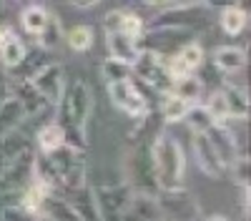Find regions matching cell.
Listing matches in <instances>:
<instances>
[{
    "label": "cell",
    "mask_w": 251,
    "mask_h": 221,
    "mask_svg": "<svg viewBox=\"0 0 251 221\" xmlns=\"http://www.w3.org/2000/svg\"><path fill=\"white\" fill-rule=\"evenodd\" d=\"M123 13H126V8H116V10H108L106 13V18H103V28H106V33L108 30H121Z\"/></svg>",
    "instance_id": "e575fe53"
},
{
    "label": "cell",
    "mask_w": 251,
    "mask_h": 221,
    "mask_svg": "<svg viewBox=\"0 0 251 221\" xmlns=\"http://www.w3.org/2000/svg\"><path fill=\"white\" fill-rule=\"evenodd\" d=\"M133 186L128 181H121V184H96L91 189L93 204L98 211L100 221H121L126 209H128Z\"/></svg>",
    "instance_id": "3957f363"
},
{
    "label": "cell",
    "mask_w": 251,
    "mask_h": 221,
    "mask_svg": "<svg viewBox=\"0 0 251 221\" xmlns=\"http://www.w3.org/2000/svg\"><path fill=\"white\" fill-rule=\"evenodd\" d=\"M191 148H194V158L199 169L211 176V178H221L226 173V166L224 161L219 158V153L214 151V146L208 144V136L206 133H191Z\"/></svg>",
    "instance_id": "8fae6325"
},
{
    "label": "cell",
    "mask_w": 251,
    "mask_h": 221,
    "mask_svg": "<svg viewBox=\"0 0 251 221\" xmlns=\"http://www.w3.org/2000/svg\"><path fill=\"white\" fill-rule=\"evenodd\" d=\"M214 66L221 71V73H239L244 71L246 66V53L236 46H219L214 50Z\"/></svg>",
    "instance_id": "e0dca14e"
},
{
    "label": "cell",
    "mask_w": 251,
    "mask_h": 221,
    "mask_svg": "<svg viewBox=\"0 0 251 221\" xmlns=\"http://www.w3.org/2000/svg\"><path fill=\"white\" fill-rule=\"evenodd\" d=\"M15 35V30H13V25H8V23H0V46L5 43V40H10Z\"/></svg>",
    "instance_id": "8d00e7d4"
},
{
    "label": "cell",
    "mask_w": 251,
    "mask_h": 221,
    "mask_svg": "<svg viewBox=\"0 0 251 221\" xmlns=\"http://www.w3.org/2000/svg\"><path fill=\"white\" fill-rule=\"evenodd\" d=\"M201 0H169V5H199Z\"/></svg>",
    "instance_id": "f35d334b"
},
{
    "label": "cell",
    "mask_w": 251,
    "mask_h": 221,
    "mask_svg": "<svg viewBox=\"0 0 251 221\" xmlns=\"http://www.w3.org/2000/svg\"><path fill=\"white\" fill-rule=\"evenodd\" d=\"M48 13H50V10H46L43 5H28L23 13H20V25H23V30H25L28 35L35 38V35L40 33V28L46 25Z\"/></svg>",
    "instance_id": "4316f807"
},
{
    "label": "cell",
    "mask_w": 251,
    "mask_h": 221,
    "mask_svg": "<svg viewBox=\"0 0 251 221\" xmlns=\"http://www.w3.org/2000/svg\"><path fill=\"white\" fill-rule=\"evenodd\" d=\"M206 8H226V5H234L236 0H201Z\"/></svg>",
    "instance_id": "74e56055"
},
{
    "label": "cell",
    "mask_w": 251,
    "mask_h": 221,
    "mask_svg": "<svg viewBox=\"0 0 251 221\" xmlns=\"http://www.w3.org/2000/svg\"><path fill=\"white\" fill-rule=\"evenodd\" d=\"M53 108H55V121L63 126V131H66V144L78 148V151H86L88 148L86 128H88V121H91V113H93L91 86L80 78L73 80L71 86L63 88V96Z\"/></svg>",
    "instance_id": "6da1fadb"
},
{
    "label": "cell",
    "mask_w": 251,
    "mask_h": 221,
    "mask_svg": "<svg viewBox=\"0 0 251 221\" xmlns=\"http://www.w3.org/2000/svg\"><path fill=\"white\" fill-rule=\"evenodd\" d=\"M10 96H15V98L20 100V103H23V108H25L28 118L38 116L40 111H46V108H53V106H48V100L35 91V86L30 83V80H13V86H10Z\"/></svg>",
    "instance_id": "5bb4252c"
},
{
    "label": "cell",
    "mask_w": 251,
    "mask_h": 221,
    "mask_svg": "<svg viewBox=\"0 0 251 221\" xmlns=\"http://www.w3.org/2000/svg\"><path fill=\"white\" fill-rule=\"evenodd\" d=\"M108 98H111V103L118 111H123L126 116H131V118H141V116H146L151 111L149 103L143 100V96L138 93V88L133 86L131 78L108 83Z\"/></svg>",
    "instance_id": "ba28073f"
},
{
    "label": "cell",
    "mask_w": 251,
    "mask_h": 221,
    "mask_svg": "<svg viewBox=\"0 0 251 221\" xmlns=\"http://www.w3.org/2000/svg\"><path fill=\"white\" fill-rule=\"evenodd\" d=\"M206 221H228L226 216H221V214H214V216H208Z\"/></svg>",
    "instance_id": "60d3db41"
},
{
    "label": "cell",
    "mask_w": 251,
    "mask_h": 221,
    "mask_svg": "<svg viewBox=\"0 0 251 221\" xmlns=\"http://www.w3.org/2000/svg\"><path fill=\"white\" fill-rule=\"evenodd\" d=\"M151 161H153V178H156V189H174L181 186L183 181V151L178 146V141L166 133L158 131L153 144H151Z\"/></svg>",
    "instance_id": "7a4b0ae2"
},
{
    "label": "cell",
    "mask_w": 251,
    "mask_h": 221,
    "mask_svg": "<svg viewBox=\"0 0 251 221\" xmlns=\"http://www.w3.org/2000/svg\"><path fill=\"white\" fill-rule=\"evenodd\" d=\"M25 50H28V48H25L23 40H20L18 35H13L10 40H5V43L0 46V63H3V66L10 71V68H15L20 60H23Z\"/></svg>",
    "instance_id": "83f0119b"
},
{
    "label": "cell",
    "mask_w": 251,
    "mask_h": 221,
    "mask_svg": "<svg viewBox=\"0 0 251 221\" xmlns=\"http://www.w3.org/2000/svg\"><path fill=\"white\" fill-rule=\"evenodd\" d=\"M169 93H174V96L188 100V103H196V100L201 98V93H203V83H201V80H199L194 73L178 75V78H174V83H171V91H169Z\"/></svg>",
    "instance_id": "cb8c5ba5"
},
{
    "label": "cell",
    "mask_w": 251,
    "mask_h": 221,
    "mask_svg": "<svg viewBox=\"0 0 251 221\" xmlns=\"http://www.w3.org/2000/svg\"><path fill=\"white\" fill-rule=\"evenodd\" d=\"M221 91H224V98H226L228 116H249V93H246L244 86L226 83Z\"/></svg>",
    "instance_id": "d4e9b609"
},
{
    "label": "cell",
    "mask_w": 251,
    "mask_h": 221,
    "mask_svg": "<svg viewBox=\"0 0 251 221\" xmlns=\"http://www.w3.org/2000/svg\"><path fill=\"white\" fill-rule=\"evenodd\" d=\"M246 20H249V13H246L239 3L221 8L219 23H221V30H224L226 35H239V33L246 28Z\"/></svg>",
    "instance_id": "7402d4cb"
},
{
    "label": "cell",
    "mask_w": 251,
    "mask_h": 221,
    "mask_svg": "<svg viewBox=\"0 0 251 221\" xmlns=\"http://www.w3.org/2000/svg\"><path fill=\"white\" fill-rule=\"evenodd\" d=\"M25 148H30V144H28V138L20 131H13V133L0 138V173H3V169L10 164L18 153H23Z\"/></svg>",
    "instance_id": "d6986e66"
},
{
    "label": "cell",
    "mask_w": 251,
    "mask_h": 221,
    "mask_svg": "<svg viewBox=\"0 0 251 221\" xmlns=\"http://www.w3.org/2000/svg\"><path fill=\"white\" fill-rule=\"evenodd\" d=\"M161 221H163V219H161Z\"/></svg>",
    "instance_id": "b9f144b4"
},
{
    "label": "cell",
    "mask_w": 251,
    "mask_h": 221,
    "mask_svg": "<svg viewBox=\"0 0 251 221\" xmlns=\"http://www.w3.org/2000/svg\"><path fill=\"white\" fill-rule=\"evenodd\" d=\"M0 216H3V221H38V214L23 209L15 201V204H5L3 211H0Z\"/></svg>",
    "instance_id": "d6a6232c"
},
{
    "label": "cell",
    "mask_w": 251,
    "mask_h": 221,
    "mask_svg": "<svg viewBox=\"0 0 251 221\" xmlns=\"http://www.w3.org/2000/svg\"><path fill=\"white\" fill-rule=\"evenodd\" d=\"M38 40V48H43V50H55L60 46V40H63V25H60V20L55 13H48L46 18V25L40 28V33L35 35Z\"/></svg>",
    "instance_id": "603a6c76"
},
{
    "label": "cell",
    "mask_w": 251,
    "mask_h": 221,
    "mask_svg": "<svg viewBox=\"0 0 251 221\" xmlns=\"http://www.w3.org/2000/svg\"><path fill=\"white\" fill-rule=\"evenodd\" d=\"M10 86H13V78H10L8 68H5L3 63H0V100L10 96Z\"/></svg>",
    "instance_id": "d590c367"
},
{
    "label": "cell",
    "mask_w": 251,
    "mask_h": 221,
    "mask_svg": "<svg viewBox=\"0 0 251 221\" xmlns=\"http://www.w3.org/2000/svg\"><path fill=\"white\" fill-rule=\"evenodd\" d=\"M121 221H161V209L156 204L153 191H136L131 194L128 209Z\"/></svg>",
    "instance_id": "7c38bea8"
},
{
    "label": "cell",
    "mask_w": 251,
    "mask_h": 221,
    "mask_svg": "<svg viewBox=\"0 0 251 221\" xmlns=\"http://www.w3.org/2000/svg\"><path fill=\"white\" fill-rule=\"evenodd\" d=\"M30 83L35 86V91L48 100V106H55L60 96H63V88H66V75H63V66L60 63H50L43 66L33 78Z\"/></svg>",
    "instance_id": "9c48e42d"
},
{
    "label": "cell",
    "mask_w": 251,
    "mask_h": 221,
    "mask_svg": "<svg viewBox=\"0 0 251 221\" xmlns=\"http://www.w3.org/2000/svg\"><path fill=\"white\" fill-rule=\"evenodd\" d=\"M183 123L188 126L191 133H206L208 128L216 123V121L211 118V113L206 111L203 103H191L188 111H186V116H183Z\"/></svg>",
    "instance_id": "484cf974"
},
{
    "label": "cell",
    "mask_w": 251,
    "mask_h": 221,
    "mask_svg": "<svg viewBox=\"0 0 251 221\" xmlns=\"http://www.w3.org/2000/svg\"><path fill=\"white\" fill-rule=\"evenodd\" d=\"M100 73H103V80H106V83H113V80H126V78H131V66L123 63V60L108 58V60H103Z\"/></svg>",
    "instance_id": "f546056e"
},
{
    "label": "cell",
    "mask_w": 251,
    "mask_h": 221,
    "mask_svg": "<svg viewBox=\"0 0 251 221\" xmlns=\"http://www.w3.org/2000/svg\"><path fill=\"white\" fill-rule=\"evenodd\" d=\"M131 75H136L138 80H143L146 86H151L161 96L169 93L171 91V83H174V75L169 73L166 55L163 53H156V50H141L138 58L131 63Z\"/></svg>",
    "instance_id": "5b68a950"
},
{
    "label": "cell",
    "mask_w": 251,
    "mask_h": 221,
    "mask_svg": "<svg viewBox=\"0 0 251 221\" xmlns=\"http://www.w3.org/2000/svg\"><path fill=\"white\" fill-rule=\"evenodd\" d=\"M206 111L208 113H211V118L216 121V123H219V121H224L226 116H228V108H226V98H224V91L219 88V91H214L211 96H208V100H206Z\"/></svg>",
    "instance_id": "1f68e13d"
},
{
    "label": "cell",
    "mask_w": 251,
    "mask_h": 221,
    "mask_svg": "<svg viewBox=\"0 0 251 221\" xmlns=\"http://www.w3.org/2000/svg\"><path fill=\"white\" fill-rule=\"evenodd\" d=\"M33 161H35V151L25 148L3 169V173H0V198L20 196V191L33 181Z\"/></svg>",
    "instance_id": "52a82bcc"
},
{
    "label": "cell",
    "mask_w": 251,
    "mask_h": 221,
    "mask_svg": "<svg viewBox=\"0 0 251 221\" xmlns=\"http://www.w3.org/2000/svg\"><path fill=\"white\" fill-rule=\"evenodd\" d=\"M188 106H191L188 100H183L174 93H163L161 100H158V111H161L163 123H178V121H183Z\"/></svg>",
    "instance_id": "ffe728a7"
},
{
    "label": "cell",
    "mask_w": 251,
    "mask_h": 221,
    "mask_svg": "<svg viewBox=\"0 0 251 221\" xmlns=\"http://www.w3.org/2000/svg\"><path fill=\"white\" fill-rule=\"evenodd\" d=\"M153 196H156V204L161 209L163 221H196L199 214H201L196 196L183 186L156 189Z\"/></svg>",
    "instance_id": "277c9868"
},
{
    "label": "cell",
    "mask_w": 251,
    "mask_h": 221,
    "mask_svg": "<svg viewBox=\"0 0 251 221\" xmlns=\"http://www.w3.org/2000/svg\"><path fill=\"white\" fill-rule=\"evenodd\" d=\"M228 171H231V178L236 186H249L251 181V161L249 156H236L231 164H228Z\"/></svg>",
    "instance_id": "4dcf8cb0"
},
{
    "label": "cell",
    "mask_w": 251,
    "mask_h": 221,
    "mask_svg": "<svg viewBox=\"0 0 251 221\" xmlns=\"http://www.w3.org/2000/svg\"><path fill=\"white\" fill-rule=\"evenodd\" d=\"M28 118L23 103L15 98V96H8L0 100V138L18 131L20 126H23V121Z\"/></svg>",
    "instance_id": "9a60e30c"
},
{
    "label": "cell",
    "mask_w": 251,
    "mask_h": 221,
    "mask_svg": "<svg viewBox=\"0 0 251 221\" xmlns=\"http://www.w3.org/2000/svg\"><path fill=\"white\" fill-rule=\"evenodd\" d=\"M93 40H96V33L91 25H75L71 33H68V46L71 50L75 53H86L91 46H93Z\"/></svg>",
    "instance_id": "f1b7e54d"
},
{
    "label": "cell",
    "mask_w": 251,
    "mask_h": 221,
    "mask_svg": "<svg viewBox=\"0 0 251 221\" xmlns=\"http://www.w3.org/2000/svg\"><path fill=\"white\" fill-rule=\"evenodd\" d=\"M48 63H50L48 50H43V48H38V50H25L23 60H20L15 68H10V78H13V80H30L40 68L48 66Z\"/></svg>",
    "instance_id": "2e32d148"
},
{
    "label": "cell",
    "mask_w": 251,
    "mask_h": 221,
    "mask_svg": "<svg viewBox=\"0 0 251 221\" xmlns=\"http://www.w3.org/2000/svg\"><path fill=\"white\" fill-rule=\"evenodd\" d=\"M35 141H38V151L48 153V151H53V148L66 144V131H63V126L58 123V121H50V123L38 128Z\"/></svg>",
    "instance_id": "44dd1931"
},
{
    "label": "cell",
    "mask_w": 251,
    "mask_h": 221,
    "mask_svg": "<svg viewBox=\"0 0 251 221\" xmlns=\"http://www.w3.org/2000/svg\"><path fill=\"white\" fill-rule=\"evenodd\" d=\"M208 10L203 3L199 5H166L163 13H158L149 28H178V30H196L208 23Z\"/></svg>",
    "instance_id": "8992f818"
},
{
    "label": "cell",
    "mask_w": 251,
    "mask_h": 221,
    "mask_svg": "<svg viewBox=\"0 0 251 221\" xmlns=\"http://www.w3.org/2000/svg\"><path fill=\"white\" fill-rule=\"evenodd\" d=\"M206 136H208V144H211L214 151L219 153V158L224 161V166L228 169V164L236 158V148H234V141H231V136H228V131L221 123H214L206 131Z\"/></svg>",
    "instance_id": "ac0fdd59"
},
{
    "label": "cell",
    "mask_w": 251,
    "mask_h": 221,
    "mask_svg": "<svg viewBox=\"0 0 251 221\" xmlns=\"http://www.w3.org/2000/svg\"><path fill=\"white\" fill-rule=\"evenodd\" d=\"M166 63H169V73L174 78L196 73L203 63V48L199 43H194V40H188V43H183L176 53L166 55Z\"/></svg>",
    "instance_id": "30bf717a"
},
{
    "label": "cell",
    "mask_w": 251,
    "mask_h": 221,
    "mask_svg": "<svg viewBox=\"0 0 251 221\" xmlns=\"http://www.w3.org/2000/svg\"><path fill=\"white\" fill-rule=\"evenodd\" d=\"M146 5H153V8H166L169 5V0H143Z\"/></svg>",
    "instance_id": "ab89813d"
},
{
    "label": "cell",
    "mask_w": 251,
    "mask_h": 221,
    "mask_svg": "<svg viewBox=\"0 0 251 221\" xmlns=\"http://www.w3.org/2000/svg\"><path fill=\"white\" fill-rule=\"evenodd\" d=\"M121 30L123 33H128L133 38H141V33L146 30V23H143V18L133 10H126L123 13V23H121Z\"/></svg>",
    "instance_id": "836d02e7"
},
{
    "label": "cell",
    "mask_w": 251,
    "mask_h": 221,
    "mask_svg": "<svg viewBox=\"0 0 251 221\" xmlns=\"http://www.w3.org/2000/svg\"><path fill=\"white\" fill-rule=\"evenodd\" d=\"M106 46H108V53L111 58L116 60H123V63H133L141 53V46H138V38L123 33V30H108L106 33Z\"/></svg>",
    "instance_id": "4fadbf2b"
}]
</instances>
